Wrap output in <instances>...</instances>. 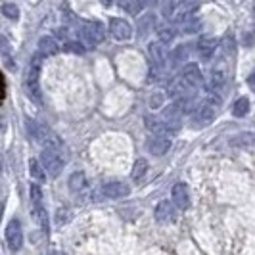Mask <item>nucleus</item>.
I'll return each instance as SVG.
<instances>
[{
	"instance_id": "17",
	"label": "nucleus",
	"mask_w": 255,
	"mask_h": 255,
	"mask_svg": "<svg viewBox=\"0 0 255 255\" xmlns=\"http://www.w3.org/2000/svg\"><path fill=\"white\" fill-rule=\"evenodd\" d=\"M146 127L152 130V134H163V136H169V134H175L169 125H167L165 121L161 119V117H155V115H150V117H146Z\"/></svg>"
},
{
	"instance_id": "36",
	"label": "nucleus",
	"mask_w": 255,
	"mask_h": 255,
	"mask_svg": "<svg viewBox=\"0 0 255 255\" xmlns=\"http://www.w3.org/2000/svg\"><path fill=\"white\" fill-rule=\"evenodd\" d=\"M100 2H102L104 6H110V4H112V2H114V0H100Z\"/></svg>"
},
{
	"instance_id": "5",
	"label": "nucleus",
	"mask_w": 255,
	"mask_h": 255,
	"mask_svg": "<svg viewBox=\"0 0 255 255\" xmlns=\"http://www.w3.org/2000/svg\"><path fill=\"white\" fill-rule=\"evenodd\" d=\"M31 202H33V217L42 229H48V215L42 205V192L38 184H31Z\"/></svg>"
},
{
	"instance_id": "32",
	"label": "nucleus",
	"mask_w": 255,
	"mask_h": 255,
	"mask_svg": "<svg viewBox=\"0 0 255 255\" xmlns=\"http://www.w3.org/2000/svg\"><path fill=\"white\" fill-rule=\"evenodd\" d=\"M71 217H73V215H71L65 207H62V209H58V219H56V221H58V225L62 227V225H65L67 221H71Z\"/></svg>"
},
{
	"instance_id": "30",
	"label": "nucleus",
	"mask_w": 255,
	"mask_h": 255,
	"mask_svg": "<svg viewBox=\"0 0 255 255\" xmlns=\"http://www.w3.org/2000/svg\"><path fill=\"white\" fill-rule=\"evenodd\" d=\"M157 8H159V13L163 17H171L175 13V10H177L175 0H157Z\"/></svg>"
},
{
	"instance_id": "16",
	"label": "nucleus",
	"mask_w": 255,
	"mask_h": 255,
	"mask_svg": "<svg viewBox=\"0 0 255 255\" xmlns=\"http://www.w3.org/2000/svg\"><path fill=\"white\" fill-rule=\"evenodd\" d=\"M148 52H150V60H152L153 67H163L167 60V48L163 42L155 40V42H150L148 46Z\"/></svg>"
},
{
	"instance_id": "28",
	"label": "nucleus",
	"mask_w": 255,
	"mask_h": 255,
	"mask_svg": "<svg viewBox=\"0 0 255 255\" xmlns=\"http://www.w3.org/2000/svg\"><path fill=\"white\" fill-rule=\"evenodd\" d=\"M153 0H130L127 6V12L130 15H138V13L144 10V8H148V6H152Z\"/></svg>"
},
{
	"instance_id": "21",
	"label": "nucleus",
	"mask_w": 255,
	"mask_h": 255,
	"mask_svg": "<svg viewBox=\"0 0 255 255\" xmlns=\"http://www.w3.org/2000/svg\"><path fill=\"white\" fill-rule=\"evenodd\" d=\"M232 144L236 148H242V150H252V148H255V134L254 132H242V134L232 138Z\"/></svg>"
},
{
	"instance_id": "15",
	"label": "nucleus",
	"mask_w": 255,
	"mask_h": 255,
	"mask_svg": "<svg viewBox=\"0 0 255 255\" xmlns=\"http://www.w3.org/2000/svg\"><path fill=\"white\" fill-rule=\"evenodd\" d=\"M171 148V138L163 136V134H153L152 138L148 140V150L152 155H165Z\"/></svg>"
},
{
	"instance_id": "18",
	"label": "nucleus",
	"mask_w": 255,
	"mask_h": 255,
	"mask_svg": "<svg viewBox=\"0 0 255 255\" xmlns=\"http://www.w3.org/2000/svg\"><path fill=\"white\" fill-rule=\"evenodd\" d=\"M40 56H56L60 52V44L54 37H42L37 44Z\"/></svg>"
},
{
	"instance_id": "12",
	"label": "nucleus",
	"mask_w": 255,
	"mask_h": 255,
	"mask_svg": "<svg viewBox=\"0 0 255 255\" xmlns=\"http://www.w3.org/2000/svg\"><path fill=\"white\" fill-rule=\"evenodd\" d=\"M102 194L110 200H121V198H127L130 194L127 182H121V180H114V182H108L102 186Z\"/></svg>"
},
{
	"instance_id": "10",
	"label": "nucleus",
	"mask_w": 255,
	"mask_h": 255,
	"mask_svg": "<svg viewBox=\"0 0 255 255\" xmlns=\"http://www.w3.org/2000/svg\"><path fill=\"white\" fill-rule=\"evenodd\" d=\"M171 202L177 209H188L190 207V190L184 182H179L171 190Z\"/></svg>"
},
{
	"instance_id": "27",
	"label": "nucleus",
	"mask_w": 255,
	"mask_h": 255,
	"mask_svg": "<svg viewBox=\"0 0 255 255\" xmlns=\"http://www.w3.org/2000/svg\"><path fill=\"white\" fill-rule=\"evenodd\" d=\"M180 21V29L184 31V33H196V31H200V19H196V17H192V15H188V17H182V19H179ZM177 21V23H179Z\"/></svg>"
},
{
	"instance_id": "9",
	"label": "nucleus",
	"mask_w": 255,
	"mask_h": 255,
	"mask_svg": "<svg viewBox=\"0 0 255 255\" xmlns=\"http://www.w3.org/2000/svg\"><path fill=\"white\" fill-rule=\"evenodd\" d=\"M180 79H182V83H184L188 89H198V87L204 85V75H202L200 67L196 64L184 65V69H182V73H180Z\"/></svg>"
},
{
	"instance_id": "4",
	"label": "nucleus",
	"mask_w": 255,
	"mask_h": 255,
	"mask_svg": "<svg viewBox=\"0 0 255 255\" xmlns=\"http://www.w3.org/2000/svg\"><path fill=\"white\" fill-rule=\"evenodd\" d=\"M217 106H219V96H209V98H205L204 102L198 106V110H196V121H198V125H209V123H213V119H215V114H217Z\"/></svg>"
},
{
	"instance_id": "6",
	"label": "nucleus",
	"mask_w": 255,
	"mask_h": 255,
	"mask_svg": "<svg viewBox=\"0 0 255 255\" xmlns=\"http://www.w3.org/2000/svg\"><path fill=\"white\" fill-rule=\"evenodd\" d=\"M6 244L12 252H19L23 246V229H21V223L17 219L10 221L6 227Z\"/></svg>"
},
{
	"instance_id": "20",
	"label": "nucleus",
	"mask_w": 255,
	"mask_h": 255,
	"mask_svg": "<svg viewBox=\"0 0 255 255\" xmlns=\"http://www.w3.org/2000/svg\"><path fill=\"white\" fill-rule=\"evenodd\" d=\"M29 173H31V179L35 180L37 184H44V180H46V171H44V167L40 165V161L35 159V157L29 161Z\"/></svg>"
},
{
	"instance_id": "25",
	"label": "nucleus",
	"mask_w": 255,
	"mask_h": 255,
	"mask_svg": "<svg viewBox=\"0 0 255 255\" xmlns=\"http://www.w3.org/2000/svg\"><path fill=\"white\" fill-rule=\"evenodd\" d=\"M186 90H188V87L182 83V79H177V81H173V83L169 85V94H171L175 100L186 98Z\"/></svg>"
},
{
	"instance_id": "24",
	"label": "nucleus",
	"mask_w": 255,
	"mask_h": 255,
	"mask_svg": "<svg viewBox=\"0 0 255 255\" xmlns=\"http://www.w3.org/2000/svg\"><path fill=\"white\" fill-rule=\"evenodd\" d=\"M153 25H155V17H153L152 13L142 15L140 19H138V35H140V37H146L153 29Z\"/></svg>"
},
{
	"instance_id": "19",
	"label": "nucleus",
	"mask_w": 255,
	"mask_h": 255,
	"mask_svg": "<svg viewBox=\"0 0 255 255\" xmlns=\"http://www.w3.org/2000/svg\"><path fill=\"white\" fill-rule=\"evenodd\" d=\"M67 186H69V190L73 192V194H79V192H83V188L87 186V175L83 173V171H77L73 173L69 180H67Z\"/></svg>"
},
{
	"instance_id": "13",
	"label": "nucleus",
	"mask_w": 255,
	"mask_h": 255,
	"mask_svg": "<svg viewBox=\"0 0 255 255\" xmlns=\"http://www.w3.org/2000/svg\"><path fill=\"white\" fill-rule=\"evenodd\" d=\"M217 44H219V40L215 37H202L198 40V44H196V50L200 54V58L207 62V60H211V58L215 56Z\"/></svg>"
},
{
	"instance_id": "23",
	"label": "nucleus",
	"mask_w": 255,
	"mask_h": 255,
	"mask_svg": "<svg viewBox=\"0 0 255 255\" xmlns=\"http://www.w3.org/2000/svg\"><path fill=\"white\" fill-rule=\"evenodd\" d=\"M148 173V161L144 159V157H140V159H136L134 163H132V171H130V179L132 180H142L144 179V175Z\"/></svg>"
},
{
	"instance_id": "29",
	"label": "nucleus",
	"mask_w": 255,
	"mask_h": 255,
	"mask_svg": "<svg viewBox=\"0 0 255 255\" xmlns=\"http://www.w3.org/2000/svg\"><path fill=\"white\" fill-rule=\"evenodd\" d=\"M232 114L236 115V117H246V115L250 114V100L248 98L236 100L234 106H232Z\"/></svg>"
},
{
	"instance_id": "11",
	"label": "nucleus",
	"mask_w": 255,
	"mask_h": 255,
	"mask_svg": "<svg viewBox=\"0 0 255 255\" xmlns=\"http://www.w3.org/2000/svg\"><path fill=\"white\" fill-rule=\"evenodd\" d=\"M182 115H184V112L179 108V104H171V106H167L165 110H163V115H161V119L165 121L167 125H169V128L177 134L180 128V119H182Z\"/></svg>"
},
{
	"instance_id": "3",
	"label": "nucleus",
	"mask_w": 255,
	"mask_h": 255,
	"mask_svg": "<svg viewBox=\"0 0 255 255\" xmlns=\"http://www.w3.org/2000/svg\"><path fill=\"white\" fill-rule=\"evenodd\" d=\"M38 77H40V60L33 58L31 60V65L25 71V79H23V85H25L27 94L35 100V102H40V87H38Z\"/></svg>"
},
{
	"instance_id": "7",
	"label": "nucleus",
	"mask_w": 255,
	"mask_h": 255,
	"mask_svg": "<svg viewBox=\"0 0 255 255\" xmlns=\"http://www.w3.org/2000/svg\"><path fill=\"white\" fill-rule=\"evenodd\" d=\"M225 85H227L225 71L221 67H213L209 77H207V87L205 89L209 90V94H213V96H221L223 90H225Z\"/></svg>"
},
{
	"instance_id": "37",
	"label": "nucleus",
	"mask_w": 255,
	"mask_h": 255,
	"mask_svg": "<svg viewBox=\"0 0 255 255\" xmlns=\"http://www.w3.org/2000/svg\"><path fill=\"white\" fill-rule=\"evenodd\" d=\"M2 169H4V159H2V155H0V175H2Z\"/></svg>"
},
{
	"instance_id": "8",
	"label": "nucleus",
	"mask_w": 255,
	"mask_h": 255,
	"mask_svg": "<svg viewBox=\"0 0 255 255\" xmlns=\"http://www.w3.org/2000/svg\"><path fill=\"white\" fill-rule=\"evenodd\" d=\"M110 35L119 40V42H125L132 37V27L128 25L127 19H121V17H114L110 21Z\"/></svg>"
},
{
	"instance_id": "33",
	"label": "nucleus",
	"mask_w": 255,
	"mask_h": 255,
	"mask_svg": "<svg viewBox=\"0 0 255 255\" xmlns=\"http://www.w3.org/2000/svg\"><path fill=\"white\" fill-rule=\"evenodd\" d=\"M163 102V92H157V94H153L152 98H150V106H152L153 110H157L159 106Z\"/></svg>"
},
{
	"instance_id": "34",
	"label": "nucleus",
	"mask_w": 255,
	"mask_h": 255,
	"mask_svg": "<svg viewBox=\"0 0 255 255\" xmlns=\"http://www.w3.org/2000/svg\"><path fill=\"white\" fill-rule=\"evenodd\" d=\"M65 50H69V52H81L85 50V46L81 44V42H67V46H65Z\"/></svg>"
},
{
	"instance_id": "22",
	"label": "nucleus",
	"mask_w": 255,
	"mask_h": 255,
	"mask_svg": "<svg viewBox=\"0 0 255 255\" xmlns=\"http://www.w3.org/2000/svg\"><path fill=\"white\" fill-rule=\"evenodd\" d=\"M198 6H200V0H179V10H177L179 19L192 15V13L198 10ZM179 19H177V21H179Z\"/></svg>"
},
{
	"instance_id": "2",
	"label": "nucleus",
	"mask_w": 255,
	"mask_h": 255,
	"mask_svg": "<svg viewBox=\"0 0 255 255\" xmlns=\"http://www.w3.org/2000/svg\"><path fill=\"white\" fill-rule=\"evenodd\" d=\"M40 165L44 167V171H46V175H50V177H60L62 175V171H64V157H62V152L60 150H54V148H42V152H40Z\"/></svg>"
},
{
	"instance_id": "35",
	"label": "nucleus",
	"mask_w": 255,
	"mask_h": 255,
	"mask_svg": "<svg viewBox=\"0 0 255 255\" xmlns=\"http://www.w3.org/2000/svg\"><path fill=\"white\" fill-rule=\"evenodd\" d=\"M248 85H250V87H252V90L255 92V71H252V73H250V77H248Z\"/></svg>"
},
{
	"instance_id": "31",
	"label": "nucleus",
	"mask_w": 255,
	"mask_h": 255,
	"mask_svg": "<svg viewBox=\"0 0 255 255\" xmlns=\"http://www.w3.org/2000/svg\"><path fill=\"white\" fill-rule=\"evenodd\" d=\"M2 13H4L6 17H10V19H17V17H19V10H17L15 4H4V6H2Z\"/></svg>"
},
{
	"instance_id": "1",
	"label": "nucleus",
	"mask_w": 255,
	"mask_h": 255,
	"mask_svg": "<svg viewBox=\"0 0 255 255\" xmlns=\"http://www.w3.org/2000/svg\"><path fill=\"white\" fill-rule=\"evenodd\" d=\"M106 38V29L98 21H87L79 31V42L85 48H96Z\"/></svg>"
},
{
	"instance_id": "14",
	"label": "nucleus",
	"mask_w": 255,
	"mask_h": 255,
	"mask_svg": "<svg viewBox=\"0 0 255 255\" xmlns=\"http://www.w3.org/2000/svg\"><path fill=\"white\" fill-rule=\"evenodd\" d=\"M155 221L157 223H173L175 221V215H177V207L173 205V202H159L157 207H155Z\"/></svg>"
},
{
	"instance_id": "26",
	"label": "nucleus",
	"mask_w": 255,
	"mask_h": 255,
	"mask_svg": "<svg viewBox=\"0 0 255 255\" xmlns=\"http://www.w3.org/2000/svg\"><path fill=\"white\" fill-rule=\"evenodd\" d=\"M175 35H177V29H175L173 25L157 27V38H159V42H163V44L171 42V40L175 38Z\"/></svg>"
}]
</instances>
